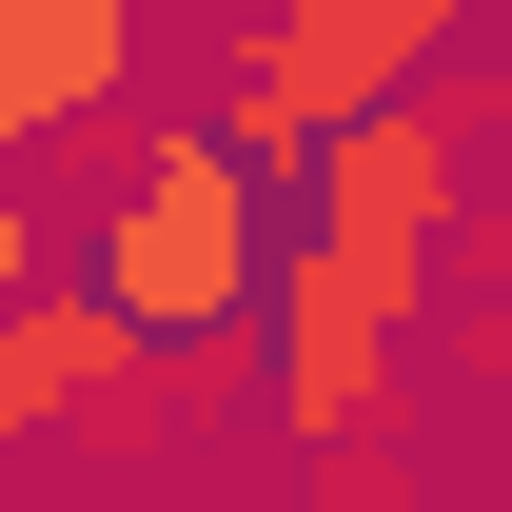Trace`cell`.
<instances>
[{"label": "cell", "mask_w": 512, "mask_h": 512, "mask_svg": "<svg viewBox=\"0 0 512 512\" xmlns=\"http://www.w3.org/2000/svg\"><path fill=\"white\" fill-rule=\"evenodd\" d=\"M237 20H296V0H237Z\"/></svg>", "instance_id": "9c48e42d"}, {"label": "cell", "mask_w": 512, "mask_h": 512, "mask_svg": "<svg viewBox=\"0 0 512 512\" xmlns=\"http://www.w3.org/2000/svg\"><path fill=\"white\" fill-rule=\"evenodd\" d=\"M276 158H237L217 119H138L119 138V197H99V296H119L158 355L197 335H256L276 316Z\"/></svg>", "instance_id": "6da1fadb"}, {"label": "cell", "mask_w": 512, "mask_h": 512, "mask_svg": "<svg viewBox=\"0 0 512 512\" xmlns=\"http://www.w3.org/2000/svg\"><path fill=\"white\" fill-rule=\"evenodd\" d=\"M434 60H453L434 0H296V20H237V40H217V138L276 158V178H316V138L375 119V99H414Z\"/></svg>", "instance_id": "7a4b0ae2"}, {"label": "cell", "mask_w": 512, "mask_h": 512, "mask_svg": "<svg viewBox=\"0 0 512 512\" xmlns=\"http://www.w3.org/2000/svg\"><path fill=\"white\" fill-rule=\"evenodd\" d=\"M138 355H158V335H138L119 296H99V276H40V296L0 316V473H20L40 434H79V414H99V394H119Z\"/></svg>", "instance_id": "5b68a950"}, {"label": "cell", "mask_w": 512, "mask_h": 512, "mask_svg": "<svg viewBox=\"0 0 512 512\" xmlns=\"http://www.w3.org/2000/svg\"><path fill=\"white\" fill-rule=\"evenodd\" d=\"M40 276H60V237H40V197L0 178V316H20V296H40Z\"/></svg>", "instance_id": "52a82bcc"}, {"label": "cell", "mask_w": 512, "mask_h": 512, "mask_svg": "<svg viewBox=\"0 0 512 512\" xmlns=\"http://www.w3.org/2000/svg\"><path fill=\"white\" fill-rule=\"evenodd\" d=\"M394 316H414V256H375V237H296L276 256V355H256V394H276L296 453H355L394 414Z\"/></svg>", "instance_id": "3957f363"}, {"label": "cell", "mask_w": 512, "mask_h": 512, "mask_svg": "<svg viewBox=\"0 0 512 512\" xmlns=\"http://www.w3.org/2000/svg\"><path fill=\"white\" fill-rule=\"evenodd\" d=\"M434 20H453V40H473V20H493V0H434Z\"/></svg>", "instance_id": "ba28073f"}, {"label": "cell", "mask_w": 512, "mask_h": 512, "mask_svg": "<svg viewBox=\"0 0 512 512\" xmlns=\"http://www.w3.org/2000/svg\"><path fill=\"white\" fill-rule=\"evenodd\" d=\"M138 79V0H0V158H40Z\"/></svg>", "instance_id": "8992f818"}, {"label": "cell", "mask_w": 512, "mask_h": 512, "mask_svg": "<svg viewBox=\"0 0 512 512\" xmlns=\"http://www.w3.org/2000/svg\"><path fill=\"white\" fill-rule=\"evenodd\" d=\"M0 178H20V158H0Z\"/></svg>", "instance_id": "30bf717a"}, {"label": "cell", "mask_w": 512, "mask_h": 512, "mask_svg": "<svg viewBox=\"0 0 512 512\" xmlns=\"http://www.w3.org/2000/svg\"><path fill=\"white\" fill-rule=\"evenodd\" d=\"M316 237H375V256H434L473 237V99H375V119L316 138Z\"/></svg>", "instance_id": "277c9868"}]
</instances>
